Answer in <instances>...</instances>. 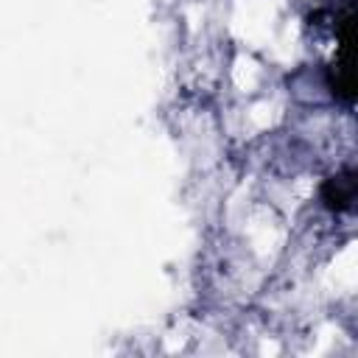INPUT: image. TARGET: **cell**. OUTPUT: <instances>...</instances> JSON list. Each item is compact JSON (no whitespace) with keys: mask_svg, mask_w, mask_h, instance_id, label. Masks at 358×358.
<instances>
[{"mask_svg":"<svg viewBox=\"0 0 358 358\" xmlns=\"http://www.w3.org/2000/svg\"><path fill=\"white\" fill-rule=\"evenodd\" d=\"M336 34H338V45H336V56H333V67H330V90L341 101H352V95H355V73H352L355 14H352V0H344L341 14L336 17Z\"/></svg>","mask_w":358,"mask_h":358,"instance_id":"1","label":"cell"},{"mask_svg":"<svg viewBox=\"0 0 358 358\" xmlns=\"http://www.w3.org/2000/svg\"><path fill=\"white\" fill-rule=\"evenodd\" d=\"M322 196H324L327 207H333V210H347V207H350V201H352V196H355L352 173H350V171H344V173H338V176L327 179V182H324Z\"/></svg>","mask_w":358,"mask_h":358,"instance_id":"2","label":"cell"}]
</instances>
